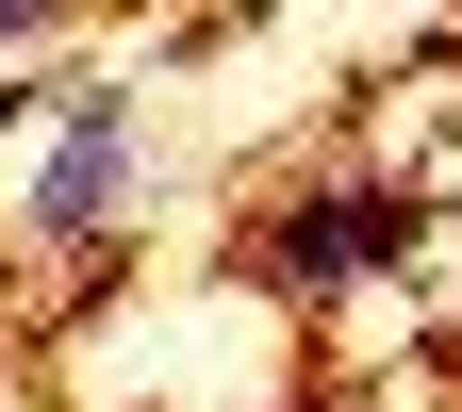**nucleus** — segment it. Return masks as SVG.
<instances>
[{"mask_svg":"<svg viewBox=\"0 0 462 412\" xmlns=\"http://www.w3.org/2000/svg\"><path fill=\"white\" fill-rule=\"evenodd\" d=\"M50 115H67V149H50V182L17 198V231H33V248H99V231H116V198H133V165H149V115L116 99V83L50 99Z\"/></svg>","mask_w":462,"mask_h":412,"instance_id":"1","label":"nucleus"},{"mask_svg":"<svg viewBox=\"0 0 462 412\" xmlns=\"http://www.w3.org/2000/svg\"><path fill=\"white\" fill-rule=\"evenodd\" d=\"M413 198H380V182H330V198H298L264 231V280L281 298H346V280H380V264H413Z\"/></svg>","mask_w":462,"mask_h":412,"instance_id":"2","label":"nucleus"},{"mask_svg":"<svg viewBox=\"0 0 462 412\" xmlns=\"http://www.w3.org/2000/svg\"><path fill=\"white\" fill-rule=\"evenodd\" d=\"M33 33H50V0H0V50H33Z\"/></svg>","mask_w":462,"mask_h":412,"instance_id":"3","label":"nucleus"},{"mask_svg":"<svg viewBox=\"0 0 462 412\" xmlns=\"http://www.w3.org/2000/svg\"><path fill=\"white\" fill-rule=\"evenodd\" d=\"M17 115H33V99H17V83H0V149H17Z\"/></svg>","mask_w":462,"mask_h":412,"instance_id":"4","label":"nucleus"}]
</instances>
